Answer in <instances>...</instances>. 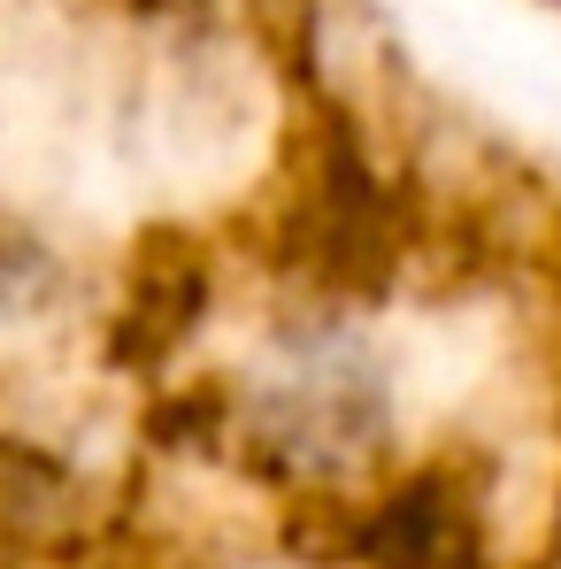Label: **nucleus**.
I'll return each instance as SVG.
<instances>
[{"mask_svg": "<svg viewBox=\"0 0 561 569\" xmlns=\"http://www.w3.org/2000/svg\"><path fill=\"white\" fill-rule=\"evenodd\" d=\"M239 431H247L239 447L262 470L300 485H347L377 470L392 439V378L347 316H315L284 331L278 355L254 370Z\"/></svg>", "mask_w": 561, "mask_h": 569, "instance_id": "nucleus-1", "label": "nucleus"}, {"mask_svg": "<svg viewBox=\"0 0 561 569\" xmlns=\"http://www.w3.org/2000/svg\"><path fill=\"white\" fill-rule=\"evenodd\" d=\"M347 562L354 569H500L492 555V508L454 462L377 485L347 523Z\"/></svg>", "mask_w": 561, "mask_h": 569, "instance_id": "nucleus-2", "label": "nucleus"}]
</instances>
